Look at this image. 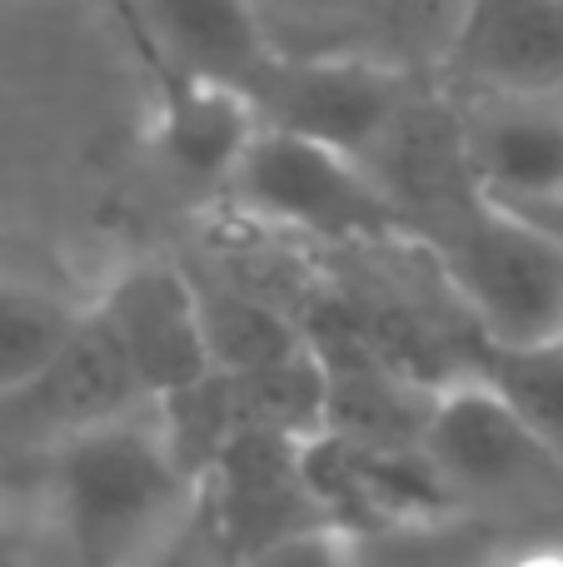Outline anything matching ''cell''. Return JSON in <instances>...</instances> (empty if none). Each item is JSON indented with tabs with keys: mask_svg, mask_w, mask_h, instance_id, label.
<instances>
[{
	"mask_svg": "<svg viewBox=\"0 0 563 567\" xmlns=\"http://www.w3.org/2000/svg\"><path fill=\"white\" fill-rule=\"evenodd\" d=\"M50 488L70 548L100 567L150 558L199 513V478L140 409L65 433Z\"/></svg>",
	"mask_w": 563,
	"mask_h": 567,
	"instance_id": "6da1fadb",
	"label": "cell"
},
{
	"mask_svg": "<svg viewBox=\"0 0 563 567\" xmlns=\"http://www.w3.org/2000/svg\"><path fill=\"white\" fill-rule=\"evenodd\" d=\"M419 245L434 255L479 339L504 349L563 339V235L479 195Z\"/></svg>",
	"mask_w": 563,
	"mask_h": 567,
	"instance_id": "7a4b0ae2",
	"label": "cell"
},
{
	"mask_svg": "<svg viewBox=\"0 0 563 567\" xmlns=\"http://www.w3.org/2000/svg\"><path fill=\"white\" fill-rule=\"evenodd\" d=\"M225 195L239 215L265 225L305 229L339 245H399L409 239L405 215L375 185L365 165L325 140L259 125L229 169Z\"/></svg>",
	"mask_w": 563,
	"mask_h": 567,
	"instance_id": "3957f363",
	"label": "cell"
},
{
	"mask_svg": "<svg viewBox=\"0 0 563 567\" xmlns=\"http://www.w3.org/2000/svg\"><path fill=\"white\" fill-rule=\"evenodd\" d=\"M199 513H209L229 558H265L299 533L329 528L305 473V433L275 423L235 429L199 478Z\"/></svg>",
	"mask_w": 563,
	"mask_h": 567,
	"instance_id": "277c9868",
	"label": "cell"
},
{
	"mask_svg": "<svg viewBox=\"0 0 563 567\" xmlns=\"http://www.w3.org/2000/svg\"><path fill=\"white\" fill-rule=\"evenodd\" d=\"M459 120L479 195L563 235V90H469Z\"/></svg>",
	"mask_w": 563,
	"mask_h": 567,
	"instance_id": "5b68a950",
	"label": "cell"
},
{
	"mask_svg": "<svg viewBox=\"0 0 563 567\" xmlns=\"http://www.w3.org/2000/svg\"><path fill=\"white\" fill-rule=\"evenodd\" d=\"M419 449L454 493H519L559 473V443L484 373L434 393Z\"/></svg>",
	"mask_w": 563,
	"mask_h": 567,
	"instance_id": "8992f818",
	"label": "cell"
},
{
	"mask_svg": "<svg viewBox=\"0 0 563 567\" xmlns=\"http://www.w3.org/2000/svg\"><path fill=\"white\" fill-rule=\"evenodd\" d=\"M259 125L325 140L345 155L365 159L395 115L405 110L409 85L389 70L349 65V60H285L269 55L245 85Z\"/></svg>",
	"mask_w": 563,
	"mask_h": 567,
	"instance_id": "52a82bcc",
	"label": "cell"
},
{
	"mask_svg": "<svg viewBox=\"0 0 563 567\" xmlns=\"http://www.w3.org/2000/svg\"><path fill=\"white\" fill-rule=\"evenodd\" d=\"M110 10L120 16V25L130 30L140 60H145L150 80H155V100H160V159L170 165V175L185 179L195 189H225L229 169L239 165L245 145L255 140L259 115L245 100V90L225 85L215 75L180 65L175 55L155 45L145 25L130 16L125 6L110 0Z\"/></svg>",
	"mask_w": 563,
	"mask_h": 567,
	"instance_id": "ba28073f",
	"label": "cell"
},
{
	"mask_svg": "<svg viewBox=\"0 0 563 567\" xmlns=\"http://www.w3.org/2000/svg\"><path fill=\"white\" fill-rule=\"evenodd\" d=\"M359 165L395 199V209L409 225V239H424L444 215L479 199L459 105L444 95H429V90H409L395 125L379 135V145Z\"/></svg>",
	"mask_w": 563,
	"mask_h": 567,
	"instance_id": "9c48e42d",
	"label": "cell"
},
{
	"mask_svg": "<svg viewBox=\"0 0 563 567\" xmlns=\"http://www.w3.org/2000/svg\"><path fill=\"white\" fill-rule=\"evenodd\" d=\"M95 309L120 339V349H125L130 369H135L140 389L150 399H165V393L185 389L199 373L215 369L205 323H199V289L165 259L130 265Z\"/></svg>",
	"mask_w": 563,
	"mask_h": 567,
	"instance_id": "30bf717a",
	"label": "cell"
},
{
	"mask_svg": "<svg viewBox=\"0 0 563 567\" xmlns=\"http://www.w3.org/2000/svg\"><path fill=\"white\" fill-rule=\"evenodd\" d=\"M449 75L464 90H563V0H469Z\"/></svg>",
	"mask_w": 563,
	"mask_h": 567,
	"instance_id": "8fae6325",
	"label": "cell"
},
{
	"mask_svg": "<svg viewBox=\"0 0 563 567\" xmlns=\"http://www.w3.org/2000/svg\"><path fill=\"white\" fill-rule=\"evenodd\" d=\"M145 399L150 393L140 389L110 323L100 319V309H85V319L75 323L65 349L45 363V373H35L20 393L0 399V409L25 423H40V429L75 433L90 429V423L115 419V413L140 409Z\"/></svg>",
	"mask_w": 563,
	"mask_h": 567,
	"instance_id": "7c38bea8",
	"label": "cell"
},
{
	"mask_svg": "<svg viewBox=\"0 0 563 567\" xmlns=\"http://www.w3.org/2000/svg\"><path fill=\"white\" fill-rule=\"evenodd\" d=\"M115 6H125L165 55L235 90H245L269 60L249 0H115Z\"/></svg>",
	"mask_w": 563,
	"mask_h": 567,
	"instance_id": "4fadbf2b",
	"label": "cell"
},
{
	"mask_svg": "<svg viewBox=\"0 0 563 567\" xmlns=\"http://www.w3.org/2000/svg\"><path fill=\"white\" fill-rule=\"evenodd\" d=\"M199 289V323H205L209 363L229 373H259L289 363L309 349V333L275 303L255 299L229 284H195Z\"/></svg>",
	"mask_w": 563,
	"mask_h": 567,
	"instance_id": "5bb4252c",
	"label": "cell"
},
{
	"mask_svg": "<svg viewBox=\"0 0 563 567\" xmlns=\"http://www.w3.org/2000/svg\"><path fill=\"white\" fill-rule=\"evenodd\" d=\"M80 319L85 313L55 293L30 289V284H0V399L45 373V363L65 349Z\"/></svg>",
	"mask_w": 563,
	"mask_h": 567,
	"instance_id": "9a60e30c",
	"label": "cell"
},
{
	"mask_svg": "<svg viewBox=\"0 0 563 567\" xmlns=\"http://www.w3.org/2000/svg\"><path fill=\"white\" fill-rule=\"evenodd\" d=\"M479 373L494 389H504L549 439H563V339L534 343V349H504V343L479 339Z\"/></svg>",
	"mask_w": 563,
	"mask_h": 567,
	"instance_id": "2e32d148",
	"label": "cell"
}]
</instances>
